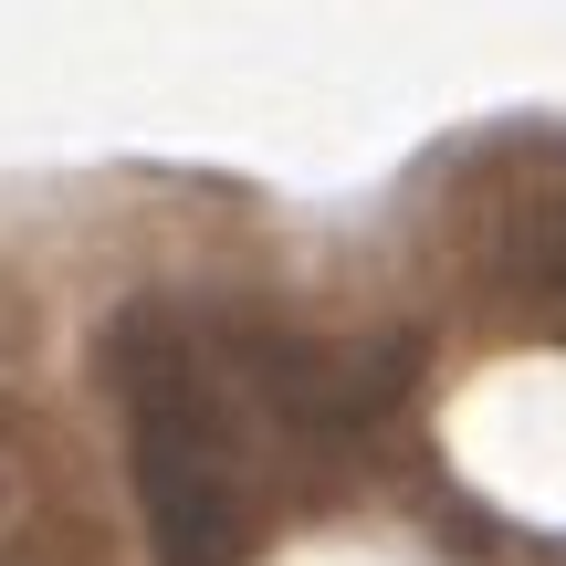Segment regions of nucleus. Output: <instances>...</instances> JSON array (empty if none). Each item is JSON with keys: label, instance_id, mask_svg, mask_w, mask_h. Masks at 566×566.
<instances>
[{"label": "nucleus", "instance_id": "1", "mask_svg": "<svg viewBox=\"0 0 566 566\" xmlns=\"http://www.w3.org/2000/svg\"><path fill=\"white\" fill-rule=\"evenodd\" d=\"M137 493H147V535L158 566H242L252 546V472L231 441L221 378L200 346L179 336H137Z\"/></svg>", "mask_w": 566, "mask_h": 566}]
</instances>
